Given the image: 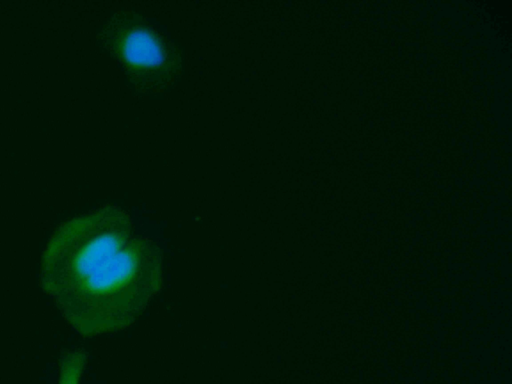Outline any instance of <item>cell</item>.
I'll return each mask as SVG.
<instances>
[{"label": "cell", "mask_w": 512, "mask_h": 384, "mask_svg": "<svg viewBox=\"0 0 512 384\" xmlns=\"http://www.w3.org/2000/svg\"><path fill=\"white\" fill-rule=\"evenodd\" d=\"M163 253L130 216L104 205L60 223L40 256L38 284L82 337L132 326L161 292Z\"/></svg>", "instance_id": "cell-1"}, {"label": "cell", "mask_w": 512, "mask_h": 384, "mask_svg": "<svg viewBox=\"0 0 512 384\" xmlns=\"http://www.w3.org/2000/svg\"><path fill=\"white\" fill-rule=\"evenodd\" d=\"M111 32L116 56L140 85L165 86L177 74L179 62L175 49L141 17L123 15Z\"/></svg>", "instance_id": "cell-2"}, {"label": "cell", "mask_w": 512, "mask_h": 384, "mask_svg": "<svg viewBox=\"0 0 512 384\" xmlns=\"http://www.w3.org/2000/svg\"><path fill=\"white\" fill-rule=\"evenodd\" d=\"M87 364V353L79 348L64 350L58 359V378L56 384H81V378Z\"/></svg>", "instance_id": "cell-3"}]
</instances>
